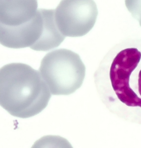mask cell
Segmentation results:
<instances>
[{
  "instance_id": "cell-1",
  "label": "cell",
  "mask_w": 141,
  "mask_h": 148,
  "mask_svg": "<svg viewBox=\"0 0 141 148\" xmlns=\"http://www.w3.org/2000/svg\"><path fill=\"white\" fill-rule=\"evenodd\" d=\"M0 74V104L11 115L31 118L48 105L52 94L38 71L25 64L13 63L2 67Z\"/></svg>"
},
{
  "instance_id": "cell-3",
  "label": "cell",
  "mask_w": 141,
  "mask_h": 148,
  "mask_svg": "<svg viewBox=\"0 0 141 148\" xmlns=\"http://www.w3.org/2000/svg\"><path fill=\"white\" fill-rule=\"evenodd\" d=\"M141 59L135 47L124 48L113 58L110 65L102 62L94 75L96 79H109L118 99L129 107L141 108V99L131 88L129 77Z\"/></svg>"
},
{
  "instance_id": "cell-7",
  "label": "cell",
  "mask_w": 141,
  "mask_h": 148,
  "mask_svg": "<svg viewBox=\"0 0 141 148\" xmlns=\"http://www.w3.org/2000/svg\"><path fill=\"white\" fill-rule=\"evenodd\" d=\"M125 4L132 16L137 21L141 27V0H126Z\"/></svg>"
},
{
  "instance_id": "cell-4",
  "label": "cell",
  "mask_w": 141,
  "mask_h": 148,
  "mask_svg": "<svg viewBox=\"0 0 141 148\" xmlns=\"http://www.w3.org/2000/svg\"><path fill=\"white\" fill-rule=\"evenodd\" d=\"M98 14L97 5L92 0H63L55 10L56 23L66 37L86 34L94 26Z\"/></svg>"
},
{
  "instance_id": "cell-6",
  "label": "cell",
  "mask_w": 141,
  "mask_h": 148,
  "mask_svg": "<svg viewBox=\"0 0 141 148\" xmlns=\"http://www.w3.org/2000/svg\"><path fill=\"white\" fill-rule=\"evenodd\" d=\"M43 25L41 35L30 48L37 51H48L59 46L66 36L59 30L56 23L55 10L40 9Z\"/></svg>"
},
{
  "instance_id": "cell-8",
  "label": "cell",
  "mask_w": 141,
  "mask_h": 148,
  "mask_svg": "<svg viewBox=\"0 0 141 148\" xmlns=\"http://www.w3.org/2000/svg\"><path fill=\"white\" fill-rule=\"evenodd\" d=\"M138 91L140 95L141 96V69L139 71L138 80Z\"/></svg>"
},
{
  "instance_id": "cell-5",
  "label": "cell",
  "mask_w": 141,
  "mask_h": 148,
  "mask_svg": "<svg viewBox=\"0 0 141 148\" xmlns=\"http://www.w3.org/2000/svg\"><path fill=\"white\" fill-rule=\"evenodd\" d=\"M35 0L7 1L0 6V29L17 30L25 27L36 16Z\"/></svg>"
},
{
  "instance_id": "cell-2",
  "label": "cell",
  "mask_w": 141,
  "mask_h": 148,
  "mask_svg": "<svg viewBox=\"0 0 141 148\" xmlns=\"http://www.w3.org/2000/svg\"><path fill=\"white\" fill-rule=\"evenodd\" d=\"M39 72L52 94L68 95L82 86L85 67L78 54L68 49H60L44 57Z\"/></svg>"
}]
</instances>
